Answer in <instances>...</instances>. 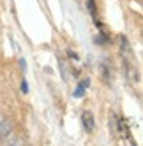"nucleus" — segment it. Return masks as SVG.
Instances as JSON below:
<instances>
[{"mask_svg": "<svg viewBox=\"0 0 143 146\" xmlns=\"http://www.w3.org/2000/svg\"><path fill=\"white\" fill-rule=\"evenodd\" d=\"M81 125H83L85 132L92 134L96 129V120H94V114H92L90 111H83L81 113Z\"/></svg>", "mask_w": 143, "mask_h": 146, "instance_id": "f257e3e1", "label": "nucleus"}, {"mask_svg": "<svg viewBox=\"0 0 143 146\" xmlns=\"http://www.w3.org/2000/svg\"><path fill=\"white\" fill-rule=\"evenodd\" d=\"M88 86H90V79H88V78L83 79V81H80L78 86L74 88V93H73L74 99H81V97H83L85 93H87V88H88Z\"/></svg>", "mask_w": 143, "mask_h": 146, "instance_id": "7ed1b4c3", "label": "nucleus"}, {"mask_svg": "<svg viewBox=\"0 0 143 146\" xmlns=\"http://www.w3.org/2000/svg\"><path fill=\"white\" fill-rule=\"evenodd\" d=\"M21 92L23 93H28V85H27V79L25 78L21 79Z\"/></svg>", "mask_w": 143, "mask_h": 146, "instance_id": "39448f33", "label": "nucleus"}, {"mask_svg": "<svg viewBox=\"0 0 143 146\" xmlns=\"http://www.w3.org/2000/svg\"><path fill=\"white\" fill-rule=\"evenodd\" d=\"M13 132V123L9 118H5L4 114H0V137H7Z\"/></svg>", "mask_w": 143, "mask_h": 146, "instance_id": "f03ea898", "label": "nucleus"}, {"mask_svg": "<svg viewBox=\"0 0 143 146\" xmlns=\"http://www.w3.org/2000/svg\"><path fill=\"white\" fill-rule=\"evenodd\" d=\"M87 4H88V11H90V14H97V9H96V2L94 0H87Z\"/></svg>", "mask_w": 143, "mask_h": 146, "instance_id": "20e7f679", "label": "nucleus"}]
</instances>
